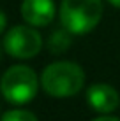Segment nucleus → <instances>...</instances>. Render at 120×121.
Instances as JSON below:
<instances>
[{
  "instance_id": "obj_5",
  "label": "nucleus",
  "mask_w": 120,
  "mask_h": 121,
  "mask_svg": "<svg viewBox=\"0 0 120 121\" xmlns=\"http://www.w3.org/2000/svg\"><path fill=\"white\" fill-rule=\"evenodd\" d=\"M86 100H88L90 107L94 111L108 114V112H113L118 107L120 97H118V91L113 86L104 84V82H97V84H92L86 90Z\"/></svg>"
},
{
  "instance_id": "obj_11",
  "label": "nucleus",
  "mask_w": 120,
  "mask_h": 121,
  "mask_svg": "<svg viewBox=\"0 0 120 121\" xmlns=\"http://www.w3.org/2000/svg\"><path fill=\"white\" fill-rule=\"evenodd\" d=\"M110 2H111V4H113V5H115V7H120V0H110Z\"/></svg>"
},
{
  "instance_id": "obj_1",
  "label": "nucleus",
  "mask_w": 120,
  "mask_h": 121,
  "mask_svg": "<svg viewBox=\"0 0 120 121\" xmlns=\"http://www.w3.org/2000/svg\"><path fill=\"white\" fill-rule=\"evenodd\" d=\"M41 86L51 97H72L83 90L85 72L78 63L72 61H55L44 69L41 76Z\"/></svg>"
},
{
  "instance_id": "obj_4",
  "label": "nucleus",
  "mask_w": 120,
  "mask_h": 121,
  "mask_svg": "<svg viewBox=\"0 0 120 121\" xmlns=\"http://www.w3.org/2000/svg\"><path fill=\"white\" fill-rule=\"evenodd\" d=\"M4 48L11 56L27 60V58H34L41 51L43 39H41V33L37 30L25 26V25H18L5 33Z\"/></svg>"
},
{
  "instance_id": "obj_10",
  "label": "nucleus",
  "mask_w": 120,
  "mask_h": 121,
  "mask_svg": "<svg viewBox=\"0 0 120 121\" xmlns=\"http://www.w3.org/2000/svg\"><path fill=\"white\" fill-rule=\"evenodd\" d=\"M92 121H120L118 118H113V116H99V118L92 119Z\"/></svg>"
},
{
  "instance_id": "obj_6",
  "label": "nucleus",
  "mask_w": 120,
  "mask_h": 121,
  "mask_svg": "<svg viewBox=\"0 0 120 121\" xmlns=\"http://www.w3.org/2000/svg\"><path fill=\"white\" fill-rule=\"evenodd\" d=\"M21 16L32 26H46L55 19L53 0H23Z\"/></svg>"
},
{
  "instance_id": "obj_12",
  "label": "nucleus",
  "mask_w": 120,
  "mask_h": 121,
  "mask_svg": "<svg viewBox=\"0 0 120 121\" xmlns=\"http://www.w3.org/2000/svg\"><path fill=\"white\" fill-rule=\"evenodd\" d=\"M0 55H2V51H0Z\"/></svg>"
},
{
  "instance_id": "obj_9",
  "label": "nucleus",
  "mask_w": 120,
  "mask_h": 121,
  "mask_svg": "<svg viewBox=\"0 0 120 121\" xmlns=\"http://www.w3.org/2000/svg\"><path fill=\"white\" fill-rule=\"evenodd\" d=\"M5 25H7V19H5V14L0 11V33L5 30Z\"/></svg>"
},
{
  "instance_id": "obj_2",
  "label": "nucleus",
  "mask_w": 120,
  "mask_h": 121,
  "mask_svg": "<svg viewBox=\"0 0 120 121\" xmlns=\"http://www.w3.org/2000/svg\"><path fill=\"white\" fill-rule=\"evenodd\" d=\"M102 16L101 0H62L60 21L74 35L88 33L99 25Z\"/></svg>"
},
{
  "instance_id": "obj_8",
  "label": "nucleus",
  "mask_w": 120,
  "mask_h": 121,
  "mask_svg": "<svg viewBox=\"0 0 120 121\" xmlns=\"http://www.w3.org/2000/svg\"><path fill=\"white\" fill-rule=\"evenodd\" d=\"M0 121H37V118L28 111H9L2 116Z\"/></svg>"
},
{
  "instance_id": "obj_3",
  "label": "nucleus",
  "mask_w": 120,
  "mask_h": 121,
  "mask_svg": "<svg viewBox=\"0 0 120 121\" xmlns=\"http://www.w3.org/2000/svg\"><path fill=\"white\" fill-rule=\"evenodd\" d=\"M0 90L7 102L23 105L34 100L39 90V77L27 65H12L0 79Z\"/></svg>"
},
{
  "instance_id": "obj_7",
  "label": "nucleus",
  "mask_w": 120,
  "mask_h": 121,
  "mask_svg": "<svg viewBox=\"0 0 120 121\" xmlns=\"http://www.w3.org/2000/svg\"><path fill=\"white\" fill-rule=\"evenodd\" d=\"M49 51L51 53H64L71 46V32L67 28H60L49 37Z\"/></svg>"
}]
</instances>
